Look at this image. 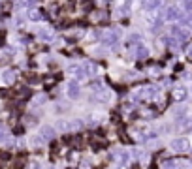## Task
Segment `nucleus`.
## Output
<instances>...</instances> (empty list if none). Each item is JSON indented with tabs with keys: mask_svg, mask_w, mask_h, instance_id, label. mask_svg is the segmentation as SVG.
Listing matches in <instances>:
<instances>
[{
	"mask_svg": "<svg viewBox=\"0 0 192 169\" xmlns=\"http://www.w3.org/2000/svg\"><path fill=\"white\" fill-rule=\"evenodd\" d=\"M158 4H160V0H143V8L147 9V11L158 9Z\"/></svg>",
	"mask_w": 192,
	"mask_h": 169,
	"instance_id": "13",
	"label": "nucleus"
},
{
	"mask_svg": "<svg viewBox=\"0 0 192 169\" xmlns=\"http://www.w3.org/2000/svg\"><path fill=\"white\" fill-rule=\"evenodd\" d=\"M85 126H87L85 118H72V120H68V130H70V132H77V130H83Z\"/></svg>",
	"mask_w": 192,
	"mask_h": 169,
	"instance_id": "8",
	"label": "nucleus"
},
{
	"mask_svg": "<svg viewBox=\"0 0 192 169\" xmlns=\"http://www.w3.org/2000/svg\"><path fill=\"white\" fill-rule=\"evenodd\" d=\"M190 148H192V141L188 137H185V135L173 137L170 141V150L175 152V154H185V152H188Z\"/></svg>",
	"mask_w": 192,
	"mask_h": 169,
	"instance_id": "1",
	"label": "nucleus"
},
{
	"mask_svg": "<svg viewBox=\"0 0 192 169\" xmlns=\"http://www.w3.org/2000/svg\"><path fill=\"white\" fill-rule=\"evenodd\" d=\"M2 137H4V124L0 122V141H2Z\"/></svg>",
	"mask_w": 192,
	"mask_h": 169,
	"instance_id": "17",
	"label": "nucleus"
},
{
	"mask_svg": "<svg viewBox=\"0 0 192 169\" xmlns=\"http://www.w3.org/2000/svg\"><path fill=\"white\" fill-rule=\"evenodd\" d=\"M134 57L136 58H145V57H149V49L145 47V45H136V49H134Z\"/></svg>",
	"mask_w": 192,
	"mask_h": 169,
	"instance_id": "12",
	"label": "nucleus"
},
{
	"mask_svg": "<svg viewBox=\"0 0 192 169\" xmlns=\"http://www.w3.org/2000/svg\"><path fill=\"white\" fill-rule=\"evenodd\" d=\"M66 96L70 100H77L81 96V84H79V81H74L72 79L70 83L66 84Z\"/></svg>",
	"mask_w": 192,
	"mask_h": 169,
	"instance_id": "3",
	"label": "nucleus"
},
{
	"mask_svg": "<svg viewBox=\"0 0 192 169\" xmlns=\"http://www.w3.org/2000/svg\"><path fill=\"white\" fill-rule=\"evenodd\" d=\"M183 17H185V11L179 6H170L166 9V19H170V21H181Z\"/></svg>",
	"mask_w": 192,
	"mask_h": 169,
	"instance_id": "6",
	"label": "nucleus"
},
{
	"mask_svg": "<svg viewBox=\"0 0 192 169\" xmlns=\"http://www.w3.org/2000/svg\"><path fill=\"white\" fill-rule=\"evenodd\" d=\"M171 98H173L177 103H183L185 100L188 98V90L185 88V86H177V88L173 90V96H171Z\"/></svg>",
	"mask_w": 192,
	"mask_h": 169,
	"instance_id": "7",
	"label": "nucleus"
},
{
	"mask_svg": "<svg viewBox=\"0 0 192 169\" xmlns=\"http://www.w3.org/2000/svg\"><path fill=\"white\" fill-rule=\"evenodd\" d=\"M2 2H4V0H0V4H2Z\"/></svg>",
	"mask_w": 192,
	"mask_h": 169,
	"instance_id": "18",
	"label": "nucleus"
},
{
	"mask_svg": "<svg viewBox=\"0 0 192 169\" xmlns=\"http://www.w3.org/2000/svg\"><path fill=\"white\" fill-rule=\"evenodd\" d=\"M38 38L43 41H53L55 40V36H53V30L51 28H41L40 32H38Z\"/></svg>",
	"mask_w": 192,
	"mask_h": 169,
	"instance_id": "11",
	"label": "nucleus"
},
{
	"mask_svg": "<svg viewBox=\"0 0 192 169\" xmlns=\"http://www.w3.org/2000/svg\"><path fill=\"white\" fill-rule=\"evenodd\" d=\"M15 77H17L15 70H4V71H2V81H4L6 84H13L15 83Z\"/></svg>",
	"mask_w": 192,
	"mask_h": 169,
	"instance_id": "9",
	"label": "nucleus"
},
{
	"mask_svg": "<svg viewBox=\"0 0 192 169\" xmlns=\"http://www.w3.org/2000/svg\"><path fill=\"white\" fill-rule=\"evenodd\" d=\"M47 102V96H45V94H36L34 98H32V103H34V105H43V103Z\"/></svg>",
	"mask_w": 192,
	"mask_h": 169,
	"instance_id": "14",
	"label": "nucleus"
},
{
	"mask_svg": "<svg viewBox=\"0 0 192 169\" xmlns=\"http://www.w3.org/2000/svg\"><path fill=\"white\" fill-rule=\"evenodd\" d=\"M66 111H68L66 103H57V105H55V113H57V115H62V113H66Z\"/></svg>",
	"mask_w": 192,
	"mask_h": 169,
	"instance_id": "15",
	"label": "nucleus"
},
{
	"mask_svg": "<svg viewBox=\"0 0 192 169\" xmlns=\"http://www.w3.org/2000/svg\"><path fill=\"white\" fill-rule=\"evenodd\" d=\"M27 169H41V164L40 162H30V164H27Z\"/></svg>",
	"mask_w": 192,
	"mask_h": 169,
	"instance_id": "16",
	"label": "nucleus"
},
{
	"mask_svg": "<svg viewBox=\"0 0 192 169\" xmlns=\"http://www.w3.org/2000/svg\"><path fill=\"white\" fill-rule=\"evenodd\" d=\"M27 15H28V19H30V21H41V19H43V13H41V9H38V8H30L27 11Z\"/></svg>",
	"mask_w": 192,
	"mask_h": 169,
	"instance_id": "10",
	"label": "nucleus"
},
{
	"mask_svg": "<svg viewBox=\"0 0 192 169\" xmlns=\"http://www.w3.org/2000/svg\"><path fill=\"white\" fill-rule=\"evenodd\" d=\"M104 118H106V115H104L102 111H90V113H87L85 122L89 126H100L104 122Z\"/></svg>",
	"mask_w": 192,
	"mask_h": 169,
	"instance_id": "4",
	"label": "nucleus"
},
{
	"mask_svg": "<svg viewBox=\"0 0 192 169\" xmlns=\"http://www.w3.org/2000/svg\"><path fill=\"white\" fill-rule=\"evenodd\" d=\"M68 75L72 77V79L74 81H83L87 77V73H85V68H83V64H70V66H68Z\"/></svg>",
	"mask_w": 192,
	"mask_h": 169,
	"instance_id": "2",
	"label": "nucleus"
},
{
	"mask_svg": "<svg viewBox=\"0 0 192 169\" xmlns=\"http://www.w3.org/2000/svg\"><path fill=\"white\" fill-rule=\"evenodd\" d=\"M38 134H40L45 141H53V139L57 137V130H55V126H51V124H41V128L38 130Z\"/></svg>",
	"mask_w": 192,
	"mask_h": 169,
	"instance_id": "5",
	"label": "nucleus"
}]
</instances>
